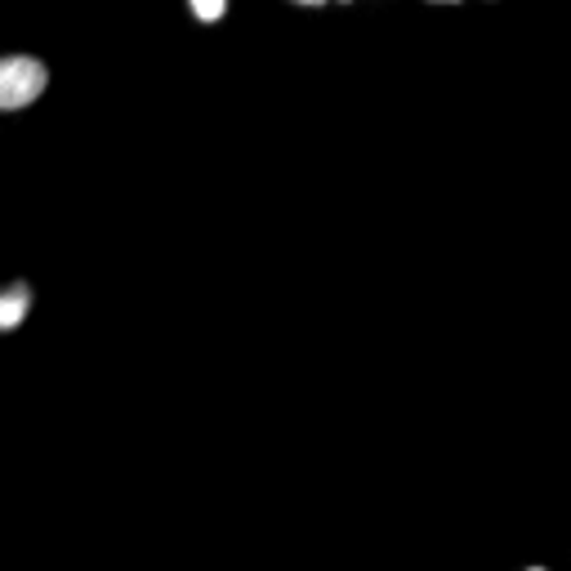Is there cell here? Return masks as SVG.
<instances>
[{
	"label": "cell",
	"mask_w": 571,
	"mask_h": 571,
	"mask_svg": "<svg viewBox=\"0 0 571 571\" xmlns=\"http://www.w3.org/2000/svg\"><path fill=\"white\" fill-rule=\"evenodd\" d=\"M32 308V291H27V281H14L5 295H0V330H14Z\"/></svg>",
	"instance_id": "obj_2"
},
{
	"label": "cell",
	"mask_w": 571,
	"mask_h": 571,
	"mask_svg": "<svg viewBox=\"0 0 571 571\" xmlns=\"http://www.w3.org/2000/svg\"><path fill=\"white\" fill-rule=\"evenodd\" d=\"M438 5H455V0H438Z\"/></svg>",
	"instance_id": "obj_5"
},
{
	"label": "cell",
	"mask_w": 571,
	"mask_h": 571,
	"mask_svg": "<svg viewBox=\"0 0 571 571\" xmlns=\"http://www.w3.org/2000/svg\"><path fill=\"white\" fill-rule=\"evenodd\" d=\"M223 10H228V0H193V14H197L202 23H215V19H223Z\"/></svg>",
	"instance_id": "obj_3"
},
{
	"label": "cell",
	"mask_w": 571,
	"mask_h": 571,
	"mask_svg": "<svg viewBox=\"0 0 571 571\" xmlns=\"http://www.w3.org/2000/svg\"><path fill=\"white\" fill-rule=\"evenodd\" d=\"M300 5H321V0H300Z\"/></svg>",
	"instance_id": "obj_4"
},
{
	"label": "cell",
	"mask_w": 571,
	"mask_h": 571,
	"mask_svg": "<svg viewBox=\"0 0 571 571\" xmlns=\"http://www.w3.org/2000/svg\"><path fill=\"white\" fill-rule=\"evenodd\" d=\"M45 81H50V72H45L40 59H27V54L5 59V63H0V108H5V112L27 108L32 99H40Z\"/></svg>",
	"instance_id": "obj_1"
}]
</instances>
